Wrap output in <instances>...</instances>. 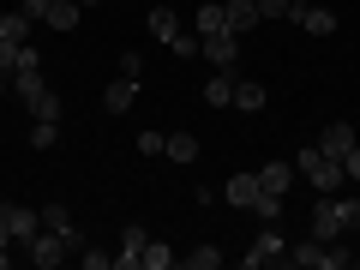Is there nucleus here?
Here are the masks:
<instances>
[{
	"label": "nucleus",
	"mask_w": 360,
	"mask_h": 270,
	"mask_svg": "<svg viewBox=\"0 0 360 270\" xmlns=\"http://www.w3.org/2000/svg\"><path fill=\"white\" fill-rule=\"evenodd\" d=\"M252 217H264V222H276V217H283V198H276V193H264V198H258V205H252Z\"/></svg>",
	"instance_id": "26"
},
{
	"label": "nucleus",
	"mask_w": 360,
	"mask_h": 270,
	"mask_svg": "<svg viewBox=\"0 0 360 270\" xmlns=\"http://www.w3.org/2000/svg\"><path fill=\"white\" fill-rule=\"evenodd\" d=\"M198 54H205L217 72H234V60H240V37L234 30H217V37H198Z\"/></svg>",
	"instance_id": "2"
},
{
	"label": "nucleus",
	"mask_w": 360,
	"mask_h": 270,
	"mask_svg": "<svg viewBox=\"0 0 360 270\" xmlns=\"http://www.w3.org/2000/svg\"><path fill=\"white\" fill-rule=\"evenodd\" d=\"M336 210H342L348 229H360V198H336Z\"/></svg>",
	"instance_id": "31"
},
{
	"label": "nucleus",
	"mask_w": 360,
	"mask_h": 270,
	"mask_svg": "<svg viewBox=\"0 0 360 270\" xmlns=\"http://www.w3.org/2000/svg\"><path fill=\"white\" fill-rule=\"evenodd\" d=\"M354 144H360V139H354V127H348V120H324V132H319V150H324V156H336V162H342Z\"/></svg>",
	"instance_id": "6"
},
{
	"label": "nucleus",
	"mask_w": 360,
	"mask_h": 270,
	"mask_svg": "<svg viewBox=\"0 0 360 270\" xmlns=\"http://www.w3.org/2000/svg\"><path fill=\"white\" fill-rule=\"evenodd\" d=\"M354 264H360V252H354Z\"/></svg>",
	"instance_id": "37"
},
{
	"label": "nucleus",
	"mask_w": 360,
	"mask_h": 270,
	"mask_svg": "<svg viewBox=\"0 0 360 270\" xmlns=\"http://www.w3.org/2000/svg\"><path fill=\"white\" fill-rule=\"evenodd\" d=\"M348 222L336 210V193H319V210H312V240H342Z\"/></svg>",
	"instance_id": "4"
},
{
	"label": "nucleus",
	"mask_w": 360,
	"mask_h": 270,
	"mask_svg": "<svg viewBox=\"0 0 360 270\" xmlns=\"http://www.w3.org/2000/svg\"><path fill=\"white\" fill-rule=\"evenodd\" d=\"M295 18L312 30V37H330V30H336V13H330V6H319V0H312V6H300Z\"/></svg>",
	"instance_id": "15"
},
{
	"label": "nucleus",
	"mask_w": 360,
	"mask_h": 270,
	"mask_svg": "<svg viewBox=\"0 0 360 270\" xmlns=\"http://www.w3.org/2000/svg\"><path fill=\"white\" fill-rule=\"evenodd\" d=\"M0 96H6V72H0Z\"/></svg>",
	"instance_id": "36"
},
{
	"label": "nucleus",
	"mask_w": 360,
	"mask_h": 270,
	"mask_svg": "<svg viewBox=\"0 0 360 270\" xmlns=\"http://www.w3.org/2000/svg\"><path fill=\"white\" fill-rule=\"evenodd\" d=\"M258 198H264V186H258V174H229V205H234V210H252Z\"/></svg>",
	"instance_id": "10"
},
{
	"label": "nucleus",
	"mask_w": 360,
	"mask_h": 270,
	"mask_svg": "<svg viewBox=\"0 0 360 270\" xmlns=\"http://www.w3.org/2000/svg\"><path fill=\"white\" fill-rule=\"evenodd\" d=\"M174 264H180V252H174L168 240H156V234H150V240H144V270H174Z\"/></svg>",
	"instance_id": "16"
},
{
	"label": "nucleus",
	"mask_w": 360,
	"mask_h": 270,
	"mask_svg": "<svg viewBox=\"0 0 360 270\" xmlns=\"http://www.w3.org/2000/svg\"><path fill=\"white\" fill-rule=\"evenodd\" d=\"M25 103H30V115H37V120H60V96H54L49 84H42L37 96H25Z\"/></svg>",
	"instance_id": "22"
},
{
	"label": "nucleus",
	"mask_w": 360,
	"mask_h": 270,
	"mask_svg": "<svg viewBox=\"0 0 360 270\" xmlns=\"http://www.w3.org/2000/svg\"><path fill=\"white\" fill-rule=\"evenodd\" d=\"M300 6H312V0H288V18H295V13H300Z\"/></svg>",
	"instance_id": "35"
},
{
	"label": "nucleus",
	"mask_w": 360,
	"mask_h": 270,
	"mask_svg": "<svg viewBox=\"0 0 360 270\" xmlns=\"http://www.w3.org/2000/svg\"><path fill=\"white\" fill-rule=\"evenodd\" d=\"M258 18H288V0H252Z\"/></svg>",
	"instance_id": "29"
},
{
	"label": "nucleus",
	"mask_w": 360,
	"mask_h": 270,
	"mask_svg": "<svg viewBox=\"0 0 360 270\" xmlns=\"http://www.w3.org/2000/svg\"><path fill=\"white\" fill-rule=\"evenodd\" d=\"M132 96H139V78H127V72H120L115 84L103 90V108H108V115H127V108H132Z\"/></svg>",
	"instance_id": "11"
},
{
	"label": "nucleus",
	"mask_w": 360,
	"mask_h": 270,
	"mask_svg": "<svg viewBox=\"0 0 360 270\" xmlns=\"http://www.w3.org/2000/svg\"><path fill=\"white\" fill-rule=\"evenodd\" d=\"M144 240H150V234H144L139 222H132V229L120 234V252H115V270H144Z\"/></svg>",
	"instance_id": "8"
},
{
	"label": "nucleus",
	"mask_w": 360,
	"mask_h": 270,
	"mask_svg": "<svg viewBox=\"0 0 360 270\" xmlns=\"http://www.w3.org/2000/svg\"><path fill=\"white\" fill-rule=\"evenodd\" d=\"M25 252H30V264H37V270H54V264L66 258V240L49 229V234H30V240H25Z\"/></svg>",
	"instance_id": "5"
},
{
	"label": "nucleus",
	"mask_w": 360,
	"mask_h": 270,
	"mask_svg": "<svg viewBox=\"0 0 360 270\" xmlns=\"http://www.w3.org/2000/svg\"><path fill=\"white\" fill-rule=\"evenodd\" d=\"M42 229H54L66 240V252H84V234L72 229V217H66V205H42Z\"/></svg>",
	"instance_id": "7"
},
{
	"label": "nucleus",
	"mask_w": 360,
	"mask_h": 270,
	"mask_svg": "<svg viewBox=\"0 0 360 270\" xmlns=\"http://www.w3.org/2000/svg\"><path fill=\"white\" fill-rule=\"evenodd\" d=\"M288 180H295V162H264V168H258V186H264V193H276V198L288 193Z\"/></svg>",
	"instance_id": "14"
},
{
	"label": "nucleus",
	"mask_w": 360,
	"mask_h": 270,
	"mask_svg": "<svg viewBox=\"0 0 360 270\" xmlns=\"http://www.w3.org/2000/svg\"><path fill=\"white\" fill-rule=\"evenodd\" d=\"M217 264H222L217 246H193V252H186V270H217Z\"/></svg>",
	"instance_id": "25"
},
{
	"label": "nucleus",
	"mask_w": 360,
	"mask_h": 270,
	"mask_svg": "<svg viewBox=\"0 0 360 270\" xmlns=\"http://www.w3.org/2000/svg\"><path fill=\"white\" fill-rule=\"evenodd\" d=\"M30 13H0V42H30Z\"/></svg>",
	"instance_id": "18"
},
{
	"label": "nucleus",
	"mask_w": 360,
	"mask_h": 270,
	"mask_svg": "<svg viewBox=\"0 0 360 270\" xmlns=\"http://www.w3.org/2000/svg\"><path fill=\"white\" fill-rule=\"evenodd\" d=\"M162 156H174V162H198V139H193V132H168Z\"/></svg>",
	"instance_id": "19"
},
{
	"label": "nucleus",
	"mask_w": 360,
	"mask_h": 270,
	"mask_svg": "<svg viewBox=\"0 0 360 270\" xmlns=\"http://www.w3.org/2000/svg\"><path fill=\"white\" fill-rule=\"evenodd\" d=\"M295 174L307 180L312 193H336V186H342V180H348V174H342V162H336V156H324L319 144H312V150H300V156H295Z\"/></svg>",
	"instance_id": "1"
},
{
	"label": "nucleus",
	"mask_w": 360,
	"mask_h": 270,
	"mask_svg": "<svg viewBox=\"0 0 360 270\" xmlns=\"http://www.w3.org/2000/svg\"><path fill=\"white\" fill-rule=\"evenodd\" d=\"M168 49H174V54H180V60H193V54H198V37H186V30H180V37H174V42H168Z\"/></svg>",
	"instance_id": "30"
},
{
	"label": "nucleus",
	"mask_w": 360,
	"mask_h": 270,
	"mask_svg": "<svg viewBox=\"0 0 360 270\" xmlns=\"http://www.w3.org/2000/svg\"><path fill=\"white\" fill-rule=\"evenodd\" d=\"M18 13H30V18H42V13H49V0H25V6H18Z\"/></svg>",
	"instance_id": "34"
},
{
	"label": "nucleus",
	"mask_w": 360,
	"mask_h": 270,
	"mask_svg": "<svg viewBox=\"0 0 360 270\" xmlns=\"http://www.w3.org/2000/svg\"><path fill=\"white\" fill-rule=\"evenodd\" d=\"M60 139V120H30V150H49Z\"/></svg>",
	"instance_id": "23"
},
{
	"label": "nucleus",
	"mask_w": 360,
	"mask_h": 270,
	"mask_svg": "<svg viewBox=\"0 0 360 270\" xmlns=\"http://www.w3.org/2000/svg\"><path fill=\"white\" fill-rule=\"evenodd\" d=\"M205 103H210V108H229V103H234V72H217V78H210V84H205Z\"/></svg>",
	"instance_id": "21"
},
{
	"label": "nucleus",
	"mask_w": 360,
	"mask_h": 270,
	"mask_svg": "<svg viewBox=\"0 0 360 270\" xmlns=\"http://www.w3.org/2000/svg\"><path fill=\"white\" fill-rule=\"evenodd\" d=\"M78 258H84V270H108V264H115V252H96V246H84Z\"/></svg>",
	"instance_id": "28"
},
{
	"label": "nucleus",
	"mask_w": 360,
	"mask_h": 270,
	"mask_svg": "<svg viewBox=\"0 0 360 270\" xmlns=\"http://www.w3.org/2000/svg\"><path fill=\"white\" fill-rule=\"evenodd\" d=\"M150 37H156V42H174V37H180L174 6H156V13H150Z\"/></svg>",
	"instance_id": "20"
},
{
	"label": "nucleus",
	"mask_w": 360,
	"mask_h": 270,
	"mask_svg": "<svg viewBox=\"0 0 360 270\" xmlns=\"http://www.w3.org/2000/svg\"><path fill=\"white\" fill-rule=\"evenodd\" d=\"M252 25H258V6H252V0H222V30L246 37Z\"/></svg>",
	"instance_id": "9"
},
{
	"label": "nucleus",
	"mask_w": 360,
	"mask_h": 270,
	"mask_svg": "<svg viewBox=\"0 0 360 270\" xmlns=\"http://www.w3.org/2000/svg\"><path fill=\"white\" fill-rule=\"evenodd\" d=\"M78 18H84V6H78V0H49L42 25H49V30H78Z\"/></svg>",
	"instance_id": "13"
},
{
	"label": "nucleus",
	"mask_w": 360,
	"mask_h": 270,
	"mask_svg": "<svg viewBox=\"0 0 360 270\" xmlns=\"http://www.w3.org/2000/svg\"><path fill=\"white\" fill-rule=\"evenodd\" d=\"M234 108H240V115H258V108H264V84H252V78H234Z\"/></svg>",
	"instance_id": "17"
},
{
	"label": "nucleus",
	"mask_w": 360,
	"mask_h": 270,
	"mask_svg": "<svg viewBox=\"0 0 360 270\" xmlns=\"http://www.w3.org/2000/svg\"><path fill=\"white\" fill-rule=\"evenodd\" d=\"M342 174H348V180H360V144H354V150L342 156Z\"/></svg>",
	"instance_id": "32"
},
{
	"label": "nucleus",
	"mask_w": 360,
	"mask_h": 270,
	"mask_svg": "<svg viewBox=\"0 0 360 270\" xmlns=\"http://www.w3.org/2000/svg\"><path fill=\"white\" fill-rule=\"evenodd\" d=\"M264 264H288V240L276 234V222H270V229L252 240V252H246V270H264Z\"/></svg>",
	"instance_id": "3"
},
{
	"label": "nucleus",
	"mask_w": 360,
	"mask_h": 270,
	"mask_svg": "<svg viewBox=\"0 0 360 270\" xmlns=\"http://www.w3.org/2000/svg\"><path fill=\"white\" fill-rule=\"evenodd\" d=\"M162 144H168V132H139V150L144 156H162Z\"/></svg>",
	"instance_id": "27"
},
{
	"label": "nucleus",
	"mask_w": 360,
	"mask_h": 270,
	"mask_svg": "<svg viewBox=\"0 0 360 270\" xmlns=\"http://www.w3.org/2000/svg\"><path fill=\"white\" fill-rule=\"evenodd\" d=\"M0 217H6V229H13V240H18V246L37 234V210H30V205H0Z\"/></svg>",
	"instance_id": "12"
},
{
	"label": "nucleus",
	"mask_w": 360,
	"mask_h": 270,
	"mask_svg": "<svg viewBox=\"0 0 360 270\" xmlns=\"http://www.w3.org/2000/svg\"><path fill=\"white\" fill-rule=\"evenodd\" d=\"M222 30V0H205L198 6V37H217Z\"/></svg>",
	"instance_id": "24"
},
{
	"label": "nucleus",
	"mask_w": 360,
	"mask_h": 270,
	"mask_svg": "<svg viewBox=\"0 0 360 270\" xmlns=\"http://www.w3.org/2000/svg\"><path fill=\"white\" fill-rule=\"evenodd\" d=\"M6 246H13V229H6V217H0V264L13 258V252H6Z\"/></svg>",
	"instance_id": "33"
}]
</instances>
